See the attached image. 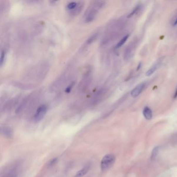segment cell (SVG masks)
Segmentation results:
<instances>
[{
    "instance_id": "obj_5",
    "label": "cell",
    "mask_w": 177,
    "mask_h": 177,
    "mask_svg": "<svg viewBox=\"0 0 177 177\" xmlns=\"http://www.w3.org/2000/svg\"><path fill=\"white\" fill-rule=\"evenodd\" d=\"M1 131L3 135L9 138H11L13 136V130L9 127H1Z\"/></svg>"
},
{
    "instance_id": "obj_1",
    "label": "cell",
    "mask_w": 177,
    "mask_h": 177,
    "mask_svg": "<svg viewBox=\"0 0 177 177\" xmlns=\"http://www.w3.org/2000/svg\"><path fill=\"white\" fill-rule=\"evenodd\" d=\"M106 2L104 1H95L91 5L85 14L84 18L86 22H90L95 19L98 13V11L102 8Z\"/></svg>"
},
{
    "instance_id": "obj_4",
    "label": "cell",
    "mask_w": 177,
    "mask_h": 177,
    "mask_svg": "<svg viewBox=\"0 0 177 177\" xmlns=\"http://www.w3.org/2000/svg\"><path fill=\"white\" fill-rule=\"evenodd\" d=\"M146 84L143 83L138 85L137 86H136L131 91V96L133 98L137 97L141 94L142 91L144 90Z\"/></svg>"
},
{
    "instance_id": "obj_17",
    "label": "cell",
    "mask_w": 177,
    "mask_h": 177,
    "mask_svg": "<svg viewBox=\"0 0 177 177\" xmlns=\"http://www.w3.org/2000/svg\"><path fill=\"white\" fill-rule=\"evenodd\" d=\"M57 162V158H55L51 159V160L49 162V163L48 164V165H49V166H53L54 164H55Z\"/></svg>"
},
{
    "instance_id": "obj_21",
    "label": "cell",
    "mask_w": 177,
    "mask_h": 177,
    "mask_svg": "<svg viewBox=\"0 0 177 177\" xmlns=\"http://www.w3.org/2000/svg\"></svg>"
},
{
    "instance_id": "obj_15",
    "label": "cell",
    "mask_w": 177,
    "mask_h": 177,
    "mask_svg": "<svg viewBox=\"0 0 177 177\" xmlns=\"http://www.w3.org/2000/svg\"><path fill=\"white\" fill-rule=\"evenodd\" d=\"M98 34L97 33H96V34H93V36H91V37L89 38L88 40V41H87V44H91V43H93V42L95 41V40L97 39V37Z\"/></svg>"
},
{
    "instance_id": "obj_6",
    "label": "cell",
    "mask_w": 177,
    "mask_h": 177,
    "mask_svg": "<svg viewBox=\"0 0 177 177\" xmlns=\"http://www.w3.org/2000/svg\"><path fill=\"white\" fill-rule=\"evenodd\" d=\"M91 168V165L87 164L86 165L84 166L83 168H82L80 171H79L75 175L74 177H83L88 172Z\"/></svg>"
},
{
    "instance_id": "obj_9",
    "label": "cell",
    "mask_w": 177,
    "mask_h": 177,
    "mask_svg": "<svg viewBox=\"0 0 177 177\" xmlns=\"http://www.w3.org/2000/svg\"><path fill=\"white\" fill-rule=\"evenodd\" d=\"M82 8H83V3L79 2L78 6L75 9L70 11L71 14L73 16L78 15L79 14H80V12L82 11Z\"/></svg>"
},
{
    "instance_id": "obj_14",
    "label": "cell",
    "mask_w": 177,
    "mask_h": 177,
    "mask_svg": "<svg viewBox=\"0 0 177 177\" xmlns=\"http://www.w3.org/2000/svg\"><path fill=\"white\" fill-rule=\"evenodd\" d=\"M158 152V147H155L153 149L152 152V154H151V159H154L155 157L157 156Z\"/></svg>"
},
{
    "instance_id": "obj_3",
    "label": "cell",
    "mask_w": 177,
    "mask_h": 177,
    "mask_svg": "<svg viewBox=\"0 0 177 177\" xmlns=\"http://www.w3.org/2000/svg\"><path fill=\"white\" fill-rule=\"evenodd\" d=\"M47 110L48 106L46 104H43L39 106L34 116V121L36 122H38L42 120L46 115Z\"/></svg>"
},
{
    "instance_id": "obj_10",
    "label": "cell",
    "mask_w": 177,
    "mask_h": 177,
    "mask_svg": "<svg viewBox=\"0 0 177 177\" xmlns=\"http://www.w3.org/2000/svg\"><path fill=\"white\" fill-rule=\"evenodd\" d=\"M129 36V34H127L126 36H124L116 45V49H119L120 47H121L126 43L127 40L128 39Z\"/></svg>"
},
{
    "instance_id": "obj_19",
    "label": "cell",
    "mask_w": 177,
    "mask_h": 177,
    "mask_svg": "<svg viewBox=\"0 0 177 177\" xmlns=\"http://www.w3.org/2000/svg\"><path fill=\"white\" fill-rule=\"evenodd\" d=\"M141 62H140L139 64H138V66L137 70L138 71V70H140V69L141 68Z\"/></svg>"
},
{
    "instance_id": "obj_7",
    "label": "cell",
    "mask_w": 177,
    "mask_h": 177,
    "mask_svg": "<svg viewBox=\"0 0 177 177\" xmlns=\"http://www.w3.org/2000/svg\"><path fill=\"white\" fill-rule=\"evenodd\" d=\"M143 114L144 117L146 118V120H151L153 116L152 111L148 106L144 107L143 110Z\"/></svg>"
},
{
    "instance_id": "obj_2",
    "label": "cell",
    "mask_w": 177,
    "mask_h": 177,
    "mask_svg": "<svg viewBox=\"0 0 177 177\" xmlns=\"http://www.w3.org/2000/svg\"><path fill=\"white\" fill-rule=\"evenodd\" d=\"M115 161L114 155L112 154H108L103 157L100 163L101 169L103 171H106L111 168Z\"/></svg>"
},
{
    "instance_id": "obj_13",
    "label": "cell",
    "mask_w": 177,
    "mask_h": 177,
    "mask_svg": "<svg viewBox=\"0 0 177 177\" xmlns=\"http://www.w3.org/2000/svg\"><path fill=\"white\" fill-rule=\"evenodd\" d=\"M5 56H6V52H5V51H1V57H0V65H1V66H2L3 64V63L4 62Z\"/></svg>"
},
{
    "instance_id": "obj_20",
    "label": "cell",
    "mask_w": 177,
    "mask_h": 177,
    "mask_svg": "<svg viewBox=\"0 0 177 177\" xmlns=\"http://www.w3.org/2000/svg\"><path fill=\"white\" fill-rule=\"evenodd\" d=\"M177 18L176 20H175V22L173 23V26H177Z\"/></svg>"
},
{
    "instance_id": "obj_16",
    "label": "cell",
    "mask_w": 177,
    "mask_h": 177,
    "mask_svg": "<svg viewBox=\"0 0 177 177\" xmlns=\"http://www.w3.org/2000/svg\"><path fill=\"white\" fill-rule=\"evenodd\" d=\"M74 85V82H72V83L70 84L68 86L66 87L65 89V92L66 93H69L71 92V90L73 88V86Z\"/></svg>"
},
{
    "instance_id": "obj_8",
    "label": "cell",
    "mask_w": 177,
    "mask_h": 177,
    "mask_svg": "<svg viewBox=\"0 0 177 177\" xmlns=\"http://www.w3.org/2000/svg\"><path fill=\"white\" fill-rule=\"evenodd\" d=\"M160 64H161V62L158 61V62L155 63V64L151 66L150 68L146 71V76H150L151 75H152L153 73H154L155 71L157 70V69L158 68V67L160 66Z\"/></svg>"
},
{
    "instance_id": "obj_18",
    "label": "cell",
    "mask_w": 177,
    "mask_h": 177,
    "mask_svg": "<svg viewBox=\"0 0 177 177\" xmlns=\"http://www.w3.org/2000/svg\"><path fill=\"white\" fill-rule=\"evenodd\" d=\"M173 98L174 99H176L177 98V87L176 88V89L175 91V93H174V95H173Z\"/></svg>"
},
{
    "instance_id": "obj_12",
    "label": "cell",
    "mask_w": 177,
    "mask_h": 177,
    "mask_svg": "<svg viewBox=\"0 0 177 177\" xmlns=\"http://www.w3.org/2000/svg\"><path fill=\"white\" fill-rule=\"evenodd\" d=\"M140 8H141L140 5H138L137 6H136L133 9V11H131V13L129 14V15L128 16V18H131V17L135 15V14L137 13L138 11H139V10L140 9Z\"/></svg>"
},
{
    "instance_id": "obj_11",
    "label": "cell",
    "mask_w": 177,
    "mask_h": 177,
    "mask_svg": "<svg viewBox=\"0 0 177 177\" xmlns=\"http://www.w3.org/2000/svg\"><path fill=\"white\" fill-rule=\"evenodd\" d=\"M78 4H79V2H72L69 3L67 5L66 9L68 10H69V11H72L76 8V7L78 6Z\"/></svg>"
}]
</instances>
